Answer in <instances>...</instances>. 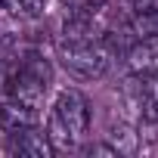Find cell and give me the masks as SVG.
I'll return each mask as SVG.
<instances>
[{"label":"cell","mask_w":158,"mask_h":158,"mask_svg":"<svg viewBox=\"0 0 158 158\" xmlns=\"http://www.w3.org/2000/svg\"><path fill=\"white\" fill-rule=\"evenodd\" d=\"M87 130H90V102L77 90H62L53 99L50 121H47V136H50L53 149H59V152L77 149L84 143Z\"/></svg>","instance_id":"6da1fadb"},{"label":"cell","mask_w":158,"mask_h":158,"mask_svg":"<svg viewBox=\"0 0 158 158\" xmlns=\"http://www.w3.org/2000/svg\"><path fill=\"white\" fill-rule=\"evenodd\" d=\"M50 84H53V68L44 56L37 53H28L19 68L10 74V99L28 106V109H40L44 96L50 93Z\"/></svg>","instance_id":"7a4b0ae2"},{"label":"cell","mask_w":158,"mask_h":158,"mask_svg":"<svg viewBox=\"0 0 158 158\" xmlns=\"http://www.w3.org/2000/svg\"><path fill=\"white\" fill-rule=\"evenodd\" d=\"M59 59L62 65L84 77V81H96L112 68V50L99 40V37H87V40H62L59 47Z\"/></svg>","instance_id":"3957f363"},{"label":"cell","mask_w":158,"mask_h":158,"mask_svg":"<svg viewBox=\"0 0 158 158\" xmlns=\"http://www.w3.org/2000/svg\"><path fill=\"white\" fill-rule=\"evenodd\" d=\"M127 99L143 124H158V74H133Z\"/></svg>","instance_id":"277c9868"},{"label":"cell","mask_w":158,"mask_h":158,"mask_svg":"<svg viewBox=\"0 0 158 158\" xmlns=\"http://www.w3.org/2000/svg\"><path fill=\"white\" fill-rule=\"evenodd\" d=\"M6 152L22 155V158H50L56 149H53L50 136H47L37 124H28V127H16V130H10Z\"/></svg>","instance_id":"5b68a950"},{"label":"cell","mask_w":158,"mask_h":158,"mask_svg":"<svg viewBox=\"0 0 158 158\" xmlns=\"http://www.w3.org/2000/svg\"><path fill=\"white\" fill-rule=\"evenodd\" d=\"M127 68L133 74H158V34L139 37L127 50Z\"/></svg>","instance_id":"8992f818"},{"label":"cell","mask_w":158,"mask_h":158,"mask_svg":"<svg viewBox=\"0 0 158 158\" xmlns=\"http://www.w3.org/2000/svg\"><path fill=\"white\" fill-rule=\"evenodd\" d=\"M0 6L19 19H37L47 10V0H0Z\"/></svg>","instance_id":"52a82bcc"}]
</instances>
